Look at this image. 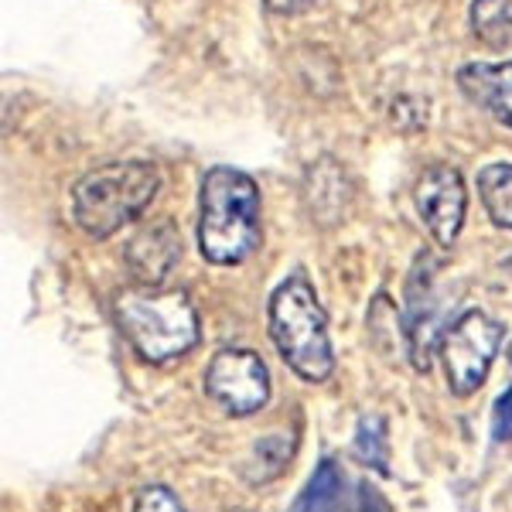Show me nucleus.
I'll return each instance as SVG.
<instances>
[{
  "label": "nucleus",
  "instance_id": "obj_3",
  "mask_svg": "<svg viewBox=\"0 0 512 512\" xmlns=\"http://www.w3.org/2000/svg\"><path fill=\"white\" fill-rule=\"evenodd\" d=\"M270 338L284 362L308 383H325L335 373L328 315L304 274L287 277L270 297Z\"/></svg>",
  "mask_w": 512,
  "mask_h": 512
},
{
  "label": "nucleus",
  "instance_id": "obj_7",
  "mask_svg": "<svg viewBox=\"0 0 512 512\" xmlns=\"http://www.w3.org/2000/svg\"><path fill=\"white\" fill-rule=\"evenodd\" d=\"M205 393L226 410L229 417H250L267 407L270 373L267 362L250 349H222L212 355L205 369Z\"/></svg>",
  "mask_w": 512,
  "mask_h": 512
},
{
  "label": "nucleus",
  "instance_id": "obj_16",
  "mask_svg": "<svg viewBox=\"0 0 512 512\" xmlns=\"http://www.w3.org/2000/svg\"><path fill=\"white\" fill-rule=\"evenodd\" d=\"M355 458L362 465L376 468L379 475H390V444H386V420L362 417L355 431Z\"/></svg>",
  "mask_w": 512,
  "mask_h": 512
},
{
  "label": "nucleus",
  "instance_id": "obj_18",
  "mask_svg": "<svg viewBox=\"0 0 512 512\" xmlns=\"http://www.w3.org/2000/svg\"><path fill=\"white\" fill-rule=\"evenodd\" d=\"M492 437L499 444L512 441V386L495 400V407H492Z\"/></svg>",
  "mask_w": 512,
  "mask_h": 512
},
{
  "label": "nucleus",
  "instance_id": "obj_11",
  "mask_svg": "<svg viewBox=\"0 0 512 512\" xmlns=\"http://www.w3.org/2000/svg\"><path fill=\"white\" fill-rule=\"evenodd\" d=\"M304 198H308V209L311 216L325 226H332L345 216L352 202V185L345 178V168L332 158H321L308 168L304 175Z\"/></svg>",
  "mask_w": 512,
  "mask_h": 512
},
{
  "label": "nucleus",
  "instance_id": "obj_4",
  "mask_svg": "<svg viewBox=\"0 0 512 512\" xmlns=\"http://www.w3.org/2000/svg\"><path fill=\"white\" fill-rule=\"evenodd\" d=\"M123 338L147 362H171L198 345V315L185 291L130 287L113 301Z\"/></svg>",
  "mask_w": 512,
  "mask_h": 512
},
{
  "label": "nucleus",
  "instance_id": "obj_21",
  "mask_svg": "<svg viewBox=\"0 0 512 512\" xmlns=\"http://www.w3.org/2000/svg\"><path fill=\"white\" fill-rule=\"evenodd\" d=\"M509 362H512V345H509Z\"/></svg>",
  "mask_w": 512,
  "mask_h": 512
},
{
  "label": "nucleus",
  "instance_id": "obj_13",
  "mask_svg": "<svg viewBox=\"0 0 512 512\" xmlns=\"http://www.w3.org/2000/svg\"><path fill=\"white\" fill-rule=\"evenodd\" d=\"M294 454V437L287 434H267L260 437V444L250 451V458L243 461V478L253 485H267L284 472L287 461Z\"/></svg>",
  "mask_w": 512,
  "mask_h": 512
},
{
  "label": "nucleus",
  "instance_id": "obj_2",
  "mask_svg": "<svg viewBox=\"0 0 512 512\" xmlns=\"http://www.w3.org/2000/svg\"><path fill=\"white\" fill-rule=\"evenodd\" d=\"M161 188V171L151 161H117L86 171L72 188V219L86 236L110 239L127 222L144 216Z\"/></svg>",
  "mask_w": 512,
  "mask_h": 512
},
{
  "label": "nucleus",
  "instance_id": "obj_12",
  "mask_svg": "<svg viewBox=\"0 0 512 512\" xmlns=\"http://www.w3.org/2000/svg\"><path fill=\"white\" fill-rule=\"evenodd\" d=\"M291 512H349V499H345V475L335 458H325L308 478L304 492L297 495Z\"/></svg>",
  "mask_w": 512,
  "mask_h": 512
},
{
  "label": "nucleus",
  "instance_id": "obj_15",
  "mask_svg": "<svg viewBox=\"0 0 512 512\" xmlns=\"http://www.w3.org/2000/svg\"><path fill=\"white\" fill-rule=\"evenodd\" d=\"M472 31L489 48L512 45V0H475Z\"/></svg>",
  "mask_w": 512,
  "mask_h": 512
},
{
  "label": "nucleus",
  "instance_id": "obj_19",
  "mask_svg": "<svg viewBox=\"0 0 512 512\" xmlns=\"http://www.w3.org/2000/svg\"><path fill=\"white\" fill-rule=\"evenodd\" d=\"M263 7H267L270 14H284V18H291V14H304L315 7V0H263Z\"/></svg>",
  "mask_w": 512,
  "mask_h": 512
},
{
  "label": "nucleus",
  "instance_id": "obj_8",
  "mask_svg": "<svg viewBox=\"0 0 512 512\" xmlns=\"http://www.w3.org/2000/svg\"><path fill=\"white\" fill-rule=\"evenodd\" d=\"M417 212L424 226L431 229L437 246H454L468 212V192L461 171L451 164H431L417 181Z\"/></svg>",
  "mask_w": 512,
  "mask_h": 512
},
{
  "label": "nucleus",
  "instance_id": "obj_6",
  "mask_svg": "<svg viewBox=\"0 0 512 512\" xmlns=\"http://www.w3.org/2000/svg\"><path fill=\"white\" fill-rule=\"evenodd\" d=\"M444 294L437 291V260L434 253H420L407 280V355L417 373H431L434 352L451 325Z\"/></svg>",
  "mask_w": 512,
  "mask_h": 512
},
{
  "label": "nucleus",
  "instance_id": "obj_10",
  "mask_svg": "<svg viewBox=\"0 0 512 512\" xmlns=\"http://www.w3.org/2000/svg\"><path fill=\"white\" fill-rule=\"evenodd\" d=\"M458 86L478 110L512 130V59L509 62H472L458 72Z\"/></svg>",
  "mask_w": 512,
  "mask_h": 512
},
{
  "label": "nucleus",
  "instance_id": "obj_20",
  "mask_svg": "<svg viewBox=\"0 0 512 512\" xmlns=\"http://www.w3.org/2000/svg\"><path fill=\"white\" fill-rule=\"evenodd\" d=\"M229 512H250V509H229Z\"/></svg>",
  "mask_w": 512,
  "mask_h": 512
},
{
  "label": "nucleus",
  "instance_id": "obj_1",
  "mask_svg": "<svg viewBox=\"0 0 512 512\" xmlns=\"http://www.w3.org/2000/svg\"><path fill=\"white\" fill-rule=\"evenodd\" d=\"M260 188L246 171L209 168L198 195V250L216 267H236L260 250Z\"/></svg>",
  "mask_w": 512,
  "mask_h": 512
},
{
  "label": "nucleus",
  "instance_id": "obj_17",
  "mask_svg": "<svg viewBox=\"0 0 512 512\" xmlns=\"http://www.w3.org/2000/svg\"><path fill=\"white\" fill-rule=\"evenodd\" d=\"M134 512H185L178 495L164 485H144L134 499Z\"/></svg>",
  "mask_w": 512,
  "mask_h": 512
},
{
  "label": "nucleus",
  "instance_id": "obj_14",
  "mask_svg": "<svg viewBox=\"0 0 512 512\" xmlns=\"http://www.w3.org/2000/svg\"><path fill=\"white\" fill-rule=\"evenodd\" d=\"M478 195L495 226L512 229V164H485L478 171Z\"/></svg>",
  "mask_w": 512,
  "mask_h": 512
},
{
  "label": "nucleus",
  "instance_id": "obj_9",
  "mask_svg": "<svg viewBox=\"0 0 512 512\" xmlns=\"http://www.w3.org/2000/svg\"><path fill=\"white\" fill-rule=\"evenodd\" d=\"M181 260V233L171 219H158L144 226L123 250L130 277L137 287H161Z\"/></svg>",
  "mask_w": 512,
  "mask_h": 512
},
{
  "label": "nucleus",
  "instance_id": "obj_5",
  "mask_svg": "<svg viewBox=\"0 0 512 512\" xmlns=\"http://www.w3.org/2000/svg\"><path fill=\"white\" fill-rule=\"evenodd\" d=\"M502 345V325L492 321L485 311H465L448 325L437 355L444 362V376H448V390L454 396H472L482 390L489 379V369L499 355Z\"/></svg>",
  "mask_w": 512,
  "mask_h": 512
}]
</instances>
